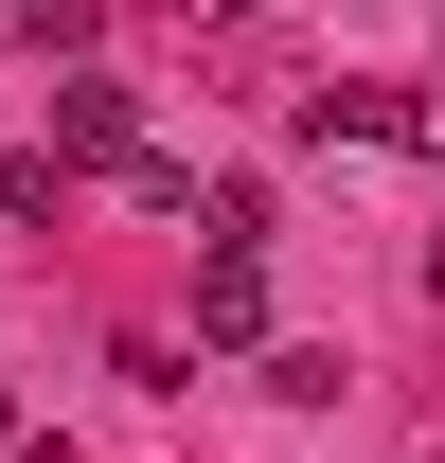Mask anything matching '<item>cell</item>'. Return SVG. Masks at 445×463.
Wrapping results in <instances>:
<instances>
[{
    "mask_svg": "<svg viewBox=\"0 0 445 463\" xmlns=\"http://www.w3.org/2000/svg\"><path fill=\"white\" fill-rule=\"evenodd\" d=\"M196 339H214V356L268 339V214H250V196H214V250H196Z\"/></svg>",
    "mask_w": 445,
    "mask_h": 463,
    "instance_id": "cell-1",
    "label": "cell"
},
{
    "mask_svg": "<svg viewBox=\"0 0 445 463\" xmlns=\"http://www.w3.org/2000/svg\"><path fill=\"white\" fill-rule=\"evenodd\" d=\"M54 161H71V178H90V161L125 178V161H143V108H125V71H71V90H54Z\"/></svg>",
    "mask_w": 445,
    "mask_h": 463,
    "instance_id": "cell-2",
    "label": "cell"
},
{
    "mask_svg": "<svg viewBox=\"0 0 445 463\" xmlns=\"http://www.w3.org/2000/svg\"><path fill=\"white\" fill-rule=\"evenodd\" d=\"M303 143H428V90H374V71H356V90L303 108Z\"/></svg>",
    "mask_w": 445,
    "mask_h": 463,
    "instance_id": "cell-3",
    "label": "cell"
},
{
    "mask_svg": "<svg viewBox=\"0 0 445 463\" xmlns=\"http://www.w3.org/2000/svg\"><path fill=\"white\" fill-rule=\"evenodd\" d=\"M0 463H54V428H36V410H18V392H0Z\"/></svg>",
    "mask_w": 445,
    "mask_h": 463,
    "instance_id": "cell-4",
    "label": "cell"
},
{
    "mask_svg": "<svg viewBox=\"0 0 445 463\" xmlns=\"http://www.w3.org/2000/svg\"><path fill=\"white\" fill-rule=\"evenodd\" d=\"M196 18H268V0H196Z\"/></svg>",
    "mask_w": 445,
    "mask_h": 463,
    "instance_id": "cell-5",
    "label": "cell"
},
{
    "mask_svg": "<svg viewBox=\"0 0 445 463\" xmlns=\"http://www.w3.org/2000/svg\"><path fill=\"white\" fill-rule=\"evenodd\" d=\"M428 286H445V250H428Z\"/></svg>",
    "mask_w": 445,
    "mask_h": 463,
    "instance_id": "cell-6",
    "label": "cell"
},
{
    "mask_svg": "<svg viewBox=\"0 0 445 463\" xmlns=\"http://www.w3.org/2000/svg\"><path fill=\"white\" fill-rule=\"evenodd\" d=\"M18 18H36V0H18Z\"/></svg>",
    "mask_w": 445,
    "mask_h": 463,
    "instance_id": "cell-7",
    "label": "cell"
}]
</instances>
